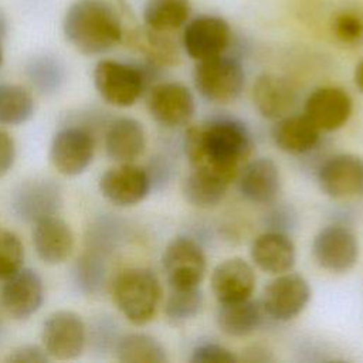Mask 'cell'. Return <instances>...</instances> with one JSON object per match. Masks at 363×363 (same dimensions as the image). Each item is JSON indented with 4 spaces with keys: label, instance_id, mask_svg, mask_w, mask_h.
Returning <instances> with one entry per match:
<instances>
[{
    "label": "cell",
    "instance_id": "obj_1",
    "mask_svg": "<svg viewBox=\"0 0 363 363\" xmlns=\"http://www.w3.org/2000/svg\"><path fill=\"white\" fill-rule=\"evenodd\" d=\"M183 149L190 167L206 169L233 182L248 162L252 139L242 122L217 118L189 126L184 132Z\"/></svg>",
    "mask_w": 363,
    "mask_h": 363
},
{
    "label": "cell",
    "instance_id": "obj_2",
    "mask_svg": "<svg viewBox=\"0 0 363 363\" xmlns=\"http://www.w3.org/2000/svg\"><path fill=\"white\" fill-rule=\"evenodd\" d=\"M62 31L81 54L98 55L123 40V26L116 9L106 0H77L65 11Z\"/></svg>",
    "mask_w": 363,
    "mask_h": 363
},
{
    "label": "cell",
    "instance_id": "obj_3",
    "mask_svg": "<svg viewBox=\"0 0 363 363\" xmlns=\"http://www.w3.org/2000/svg\"><path fill=\"white\" fill-rule=\"evenodd\" d=\"M112 295L119 312L133 325L143 326L156 315L162 299L157 275L147 268L123 269L113 281Z\"/></svg>",
    "mask_w": 363,
    "mask_h": 363
},
{
    "label": "cell",
    "instance_id": "obj_4",
    "mask_svg": "<svg viewBox=\"0 0 363 363\" xmlns=\"http://www.w3.org/2000/svg\"><path fill=\"white\" fill-rule=\"evenodd\" d=\"M156 67L145 61L129 64L116 60H101L94 68V85L101 98L118 108L132 106L146 88Z\"/></svg>",
    "mask_w": 363,
    "mask_h": 363
},
{
    "label": "cell",
    "instance_id": "obj_5",
    "mask_svg": "<svg viewBox=\"0 0 363 363\" xmlns=\"http://www.w3.org/2000/svg\"><path fill=\"white\" fill-rule=\"evenodd\" d=\"M193 82L196 91L204 99L225 105L234 102L244 91L245 71L237 58L221 54L196 61Z\"/></svg>",
    "mask_w": 363,
    "mask_h": 363
},
{
    "label": "cell",
    "instance_id": "obj_6",
    "mask_svg": "<svg viewBox=\"0 0 363 363\" xmlns=\"http://www.w3.org/2000/svg\"><path fill=\"white\" fill-rule=\"evenodd\" d=\"M162 267L170 289H191L199 288L204 279L207 258L194 238L177 235L167 242Z\"/></svg>",
    "mask_w": 363,
    "mask_h": 363
},
{
    "label": "cell",
    "instance_id": "obj_7",
    "mask_svg": "<svg viewBox=\"0 0 363 363\" xmlns=\"http://www.w3.org/2000/svg\"><path fill=\"white\" fill-rule=\"evenodd\" d=\"M312 291L305 277L288 271L275 275L262 292L261 306L264 313L278 322H288L296 318L308 305Z\"/></svg>",
    "mask_w": 363,
    "mask_h": 363
},
{
    "label": "cell",
    "instance_id": "obj_8",
    "mask_svg": "<svg viewBox=\"0 0 363 363\" xmlns=\"http://www.w3.org/2000/svg\"><path fill=\"white\" fill-rule=\"evenodd\" d=\"M95 139L82 125H67L57 130L50 145V162L64 176H78L92 163Z\"/></svg>",
    "mask_w": 363,
    "mask_h": 363
},
{
    "label": "cell",
    "instance_id": "obj_9",
    "mask_svg": "<svg viewBox=\"0 0 363 363\" xmlns=\"http://www.w3.org/2000/svg\"><path fill=\"white\" fill-rule=\"evenodd\" d=\"M312 254L320 268L333 274H345L359 261V240L349 227L330 224L313 237Z\"/></svg>",
    "mask_w": 363,
    "mask_h": 363
},
{
    "label": "cell",
    "instance_id": "obj_10",
    "mask_svg": "<svg viewBox=\"0 0 363 363\" xmlns=\"http://www.w3.org/2000/svg\"><path fill=\"white\" fill-rule=\"evenodd\" d=\"M62 206L61 186L48 177H34L21 182L11 194V210L24 223H37L57 216Z\"/></svg>",
    "mask_w": 363,
    "mask_h": 363
},
{
    "label": "cell",
    "instance_id": "obj_11",
    "mask_svg": "<svg viewBox=\"0 0 363 363\" xmlns=\"http://www.w3.org/2000/svg\"><path fill=\"white\" fill-rule=\"evenodd\" d=\"M43 347L51 359L71 360L86 346V326L82 318L72 311H57L43 323Z\"/></svg>",
    "mask_w": 363,
    "mask_h": 363
},
{
    "label": "cell",
    "instance_id": "obj_12",
    "mask_svg": "<svg viewBox=\"0 0 363 363\" xmlns=\"http://www.w3.org/2000/svg\"><path fill=\"white\" fill-rule=\"evenodd\" d=\"M146 104L150 116L169 129L187 125L196 112L193 92L176 81L155 84L149 89Z\"/></svg>",
    "mask_w": 363,
    "mask_h": 363
},
{
    "label": "cell",
    "instance_id": "obj_13",
    "mask_svg": "<svg viewBox=\"0 0 363 363\" xmlns=\"http://www.w3.org/2000/svg\"><path fill=\"white\" fill-rule=\"evenodd\" d=\"M230 43V24L223 17L213 14H200L190 18L182 35L183 48L194 61H203L224 54Z\"/></svg>",
    "mask_w": 363,
    "mask_h": 363
},
{
    "label": "cell",
    "instance_id": "obj_14",
    "mask_svg": "<svg viewBox=\"0 0 363 363\" xmlns=\"http://www.w3.org/2000/svg\"><path fill=\"white\" fill-rule=\"evenodd\" d=\"M44 284L33 268L21 267L4 279L0 289V303L4 312L16 320H27L41 308Z\"/></svg>",
    "mask_w": 363,
    "mask_h": 363
},
{
    "label": "cell",
    "instance_id": "obj_15",
    "mask_svg": "<svg viewBox=\"0 0 363 363\" xmlns=\"http://www.w3.org/2000/svg\"><path fill=\"white\" fill-rule=\"evenodd\" d=\"M320 191L336 200L363 196V159L339 153L323 162L316 174Z\"/></svg>",
    "mask_w": 363,
    "mask_h": 363
},
{
    "label": "cell",
    "instance_id": "obj_16",
    "mask_svg": "<svg viewBox=\"0 0 363 363\" xmlns=\"http://www.w3.org/2000/svg\"><path fill=\"white\" fill-rule=\"evenodd\" d=\"M98 186L101 194L118 207L139 204L153 187L147 170L133 163H119L108 169L101 176Z\"/></svg>",
    "mask_w": 363,
    "mask_h": 363
},
{
    "label": "cell",
    "instance_id": "obj_17",
    "mask_svg": "<svg viewBox=\"0 0 363 363\" xmlns=\"http://www.w3.org/2000/svg\"><path fill=\"white\" fill-rule=\"evenodd\" d=\"M353 112L350 95L339 86H320L312 91L303 106V115L322 132H333L346 125Z\"/></svg>",
    "mask_w": 363,
    "mask_h": 363
},
{
    "label": "cell",
    "instance_id": "obj_18",
    "mask_svg": "<svg viewBox=\"0 0 363 363\" xmlns=\"http://www.w3.org/2000/svg\"><path fill=\"white\" fill-rule=\"evenodd\" d=\"M257 277L252 265L241 257L218 262L210 278V286L218 303H233L250 299L255 289Z\"/></svg>",
    "mask_w": 363,
    "mask_h": 363
},
{
    "label": "cell",
    "instance_id": "obj_19",
    "mask_svg": "<svg viewBox=\"0 0 363 363\" xmlns=\"http://www.w3.org/2000/svg\"><path fill=\"white\" fill-rule=\"evenodd\" d=\"M237 179L241 196L254 204H269L281 191V172L271 157L247 162Z\"/></svg>",
    "mask_w": 363,
    "mask_h": 363
},
{
    "label": "cell",
    "instance_id": "obj_20",
    "mask_svg": "<svg viewBox=\"0 0 363 363\" xmlns=\"http://www.w3.org/2000/svg\"><path fill=\"white\" fill-rule=\"evenodd\" d=\"M251 96L258 113L272 121L289 115L296 102L295 89L289 81L274 72H264L255 78Z\"/></svg>",
    "mask_w": 363,
    "mask_h": 363
},
{
    "label": "cell",
    "instance_id": "obj_21",
    "mask_svg": "<svg viewBox=\"0 0 363 363\" xmlns=\"http://www.w3.org/2000/svg\"><path fill=\"white\" fill-rule=\"evenodd\" d=\"M251 261L269 275L292 271L296 261V248L288 234L269 230L259 234L250 247Z\"/></svg>",
    "mask_w": 363,
    "mask_h": 363
},
{
    "label": "cell",
    "instance_id": "obj_22",
    "mask_svg": "<svg viewBox=\"0 0 363 363\" xmlns=\"http://www.w3.org/2000/svg\"><path fill=\"white\" fill-rule=\"evenodd\" d=\"M37 257L47 265L62 264L74 250V233L71 227L57 216L34 223L31 233Z\"/></svg>",
    "mask_w": 363,
    "mask_h": 363
},
{
    "label": "cell",
    "instance_id": "obj_23",
    "mask_svg": "<svg viewBox=\"0 0 363 363\" xmlns=\"http://www.w3.org/2000/svg\"><path fill=\"white\" fill-rule=\"evenodd\" d=\"M146 147L143 125L130 116L113 119L105 132V150L118 163H133Z\"/></svg>",
    "mask_w": 363,
    "mask_h": 363
},
{
    "label": "cell",
    "instance_id": "obj_24",
    "mask_svg": "<svg viewBox=\"0 0 363 363\" xmlns=\"http://www.w3.org/2000/svg\"><path fill=\"white\" fill-rule=\"evenodd\" d=\"M123 38L143 55L146 62L159 69L179 62V47L170 33L156 31L145 26L143 28L123 33Z\"/></svg>",
    "mask_w": 363,
    "mask_h": 363
},
{
    "label": "cell",
    "instance_id": "obj_25",
    "mask_svg": "<svg viewBox=\"0 0 363 363\" xmlns=\"http://www.w3.org/2000/svg\"><path fill=\"white\" fill-rule=\"evenodd\" d=\"M320 130L305 115H286L272 128L275 146L289 155L311 152L319 142Z\"/></svg>",
    "mask_w": 363,
    "mask_h": 363
},
{
    "label": "cell",
    "instance_id": "obj_26",
    "mask_svg": "<svg viewBox=\"0 0 363 363\" xmlns=\"http://www.w3.org/2000/svg\"><path fill=\"white\" fill-rule=\"evenodd\" d=\"M230 183L221 174L191 167L182 183V193L189 204L197 208H213L223 201Z\"/></svg>",
    "mask_w": 363,
    "mask_h": 363
},
{
    "label": "cell",
    "instance_id": "obj_27",
    "mask_svg": "<svg viewBox=\"0 0 363 363\" xmlns=\"http://www.w3.org/2000/svg\"><path fill=\"white\" fill-rule=\"evenodd\" d=\"M264 315L261 302L250 298L233 303H218L216 322L227 336L245 337L259 328Z\"/></svg>",
    "mask_w": 363,
    "mask_h": 363
},
{
    "label": "cell",
    "instance_id": "obj_28",
    "mask_svg": "<svg viewBox=\"0 0 363 363\" xmlns=\"http://www.w3.org/2000/svg\"><path fill=\"white\" fill-rule=\"evenodd\" d=\"M190 14V0H147L142 13L146 27L164 33L184 27Z\"/></svg>",
    "mask_w": 363,
    "mask_h": 363
},
{
    "label": "cell",
    "instance_id": "obj_29",
    "mask_svg": "<svg viewBox=\"0 0 363 363\" xmlns=\"http://www.w3.org/2000/svg\"><path fill=\"white\" fill-rule=\"evenodd\" d=\"M24 71L31 86L41 95L58 92L67 77L64 62L58 57L47 52L33 55L27 61Z\"/></svg>",
    "mask_w": 363,
    "mask_h": 363
},
{
    "label": "cell",
    "instance_id": "obj_30",
    "mask_svg": "<svg viewBox=\"0 0 363 363\" xmlns=\"http://www.w3.org/2000/svg\"><path fill=\"white\" fill-rule=\"evenodd\" d=\"M116 359L123 363H164V346L147 333H126L121 336L113 349Z\"/></svg>",
    "mask_w": 363,
    "mask_h": 363
},
{
    "label": "cell",
    "instance_id": "obj_31",
    "mask_svg": "<svg viewBox=\"0 0 363 363\" xmlns=\"http://www.w3.org/2000/svg\"><path fill=\"white\" fill-rule=\"evenodd\" d=\"M72 284L85 296L99 295L106 284L105 257L86 251L72 267Z\"/></svg>",
    "mask_w": 363,
    "mask_h": 363
},
{
    "label": "cell",
    "instance_id": "obj_32",
    "mask_svg": "<svg viewBox=\"0 0 363 363\" xmlns=\"http://www.w3.org/2000/svg\"><path fill=\"white\" fill-rule=\"evenodd\" d=\"M34 115L31 94L17 84H0V123L17 126Z\"/></svg>",
    "mask_w": 363,
    "mask_h": 363
},
{
    "label": "cell",
    "instance_id": "obj_33",
    "mask_svg": "<svg viewBox=\"0 0 363 363\" xmlns=\"http://www.w3.org/2000/svg\"><path fill=\"white\" fill-rule=\"evenodd\" d=\"M203 306L200 288L170 289L164 301V315L173 325H182L196 318Z\"/></svg>",
    "mask_w": 363,
    "mask_h": 363
},
{
    "label": "cell",
    "instance_id": "obj_34",
    "mask_svg": "<svg viewBox=\"0 0 363 363\" xmlns=\"http://www.w3.org/2000/svg\"><path fill=\"white\" fill-rule=\"evenodd\" d=\"M333 37L345 45H357L363 41V13L356 9H340L330 18Z\"/></svg>",
    "mask_w": 363,
    "mask_h": 363
},
{
    "label": "cell",
    "instance_id": "obj_35",
    "mask_svg": "<svg viewBox=\"0 0 363 363\" xmlns=\"http://www.w3.org/2000/svg\"><path fill=\"white\" fill-rule=\"evenodd\" d=\"M118 227V221L111 217H101L95 220L86 233V250L102 257L111 254L119 241Z\"/></svg>",
    "mask_w": 363,
    "mask_h": 363
},
{
    "label": "cell",
    "instance_id": "obj_36",
    "mask_svg": "<svg viewBox=\"0 0 363 363\" xmlns=\"http://www.w3.org/2000/svg\"><path fill=\"white\" fill-rule=\"evenodd\" d=\"M24 247L10 230L0 227V279H6L23 267Z\"/></svg>",
    "mask_w": 363,
    "mask_h": 363
},
{
    "label": "cell",
    "instance_id": "obj_37",
    "mask_svg": "<svg viewBox=\"0 0 363 363\" xmlns=\"http://www.w3.org/2000/svg\"><path fill=\"white\" fill-rule=\"evenodd\" d=\"M121 336L118 335V325L111 316H98L94 319L89 332L86 330V342L89 340L91 347L95 352H113L116 342Z\"/></svg>",
    "mask_w": 363,
    "mask_h": 363
},
{
    "label": "cell",
    "instance_id": "obj_38",
    "mask_svg": "<svg viewBox=\"0 0 363 363\" xmlns=\"http://www.w3.org/2000/svg\"><path fill=\"white\" fill-rule=\"evenodd\" d=\"M191 363H235L238 357L225 346L206 342L197 345L191 350V356L189 357Z\"/></svg>",
    "mask_w": 363,
    "mask_h": 363
},
{
    "label": "cell",
    "instance_id": "obj_39",
    "mask_svg": "<svg viewBox=\"0 0 363 363\" xmlns=\"http://www.w3.org/2000/svg\"><path fill=\"white\" fill-rule=\"evenodd\" d=\"M51 357L45 352L43 346L37 345H21L13 349L9 356L7 362H27V363H44L48 362Z\"/></svg>",
    "mask_w": 363,
    "mask_h": 363
},
{
    "label": "cell",
    "instance_id": "obj_40",
    "mask_svg": "<svg viewBox=\"0 0 363 363\" xmlns=\"http://www.w3.org/2000/svg\"><path fill=\"white\" fill-rule=\"evenodd\" d=\"M16 160V145L13 138L0 129V177L9 173Z\"/></svg>",
    "mask_w": 363,
    "mask_h": 363
},
{
    "label": "cell",
    "instance_id": "obj_41",
    "mask_svg": "<svg viewBox=\"0 0 363 363\" xmlns=\"http://www.w3.org/2000/svg\"><path fill=\"white\" fill-rule=\"evenodd\" d=\"M242 359L247 362H269L272 360V356L267 347L261 345H252L245 349Z\"/></svg>",
    "mask_w": 363,
    "mask_h": 363
},
{
    "label": "cell",
    "instance_id": "obj_42",
    "mask_svg": "<svg viewBox=\"0 0 363 363\" xmlns=\"http://www.w3.org/2000/svg\"><path fill=\"white\" fill-rule=\"evenodd\" d=\"M353 79H354V84H356L357 89L363 94V58L357 62V65L354 68Z\"/></svg>",
    "mask_w": 363,
    "mask_h": 363
},
{
    "label": "cell",
    "instance_id": "obj_43",
    "mask_svg": "<svg viewBox=\"0 0 363 363\" xmlns=\"http://www.w3.org/2000/svg\"><path fill=\"white\" fill-rule=\"evenodd\" d=\"M6 34H7V21L4 14L0 11V41L6 37Z\"/></svg>",
    "mask_w": 363,
    "mask_h": 363
},
{
    "label": "cell",
    "instance_id": "obj_44",
    "mask_svg": "<svg viewBox=\"0 0 363 363\" xmlns=\"http://www.w3.org/2000/svg\"><path fill=\"white\" fill-rule=\"evenodd\" d=\"M1 337H3V325L0 322V340H1Z\"/></svg>",
    "mask_w": 363,
    "mask_h": 363
},
{
    "label": "cell",
    "instance_id": "obj_45",
    "mask_svg": "<svg viewBox=\"0 0 363 363\" xmlns=\"http://www.w3.org/2000/svg\"><path fill=\"white\" fill-rule=\"evenodd\" d=\"M1 61H3V51H1V47H0V65H1Z\"/></svg>",
    "mask_w": 363,
    "mask_h": 363
}]
</instances>
